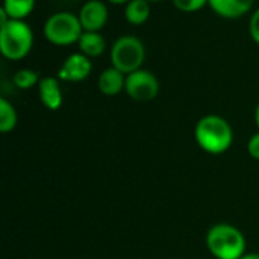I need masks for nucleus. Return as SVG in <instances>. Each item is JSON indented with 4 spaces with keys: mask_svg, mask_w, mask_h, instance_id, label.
Masks as SVG:
<instances>
[{
    "mask_svg": "<svg viewBox=\"0 0 259 259\" xmlns=\"http://www.w3.org/2000/svg\"><path fill=\"white\" fill-rule=\"evenodd\" d=\"M194 138L203 152L209 155H222L231 149L234 143V131L228 120L220 115L209 114L197 121Z\"/></svg>",
    "mask_w": 259,
    "mask_h": 259,
    "instance_id": "obj_1",
    "label": "nucleus"
},
{
    "mask_svg": "<svg viewBox=\"0 0 259 259\" xmlns=\"http://www.w3.org/2000/svg\"><path fill=\"white\" fill-rule=\"evenodd\" d=\"M205 241L211 255L217 259H240L246 253V238L243 232L229 223L211 226Z\"/></svg>",
    "mask_w": 259,
    "mask_h": 259,
    "instance_id": "obj_2",
    "label": "nucleus"
},
{
    "mask_svg": "<svg viewBox=\"0 0 259 259\" xmlns=\"http://www.w3.org/2000/svg\"><path fill=\"white\" fill-rule=\"evenodd\" d=\"M32 46L33 33L24 20H9L0 24V50L6 59H23L29 55Z\"/></svg>",
    "mask_w": 259,
    "mask_h": 259,
    "instance_id": "obj_3",
    "label": "nucleus"
},
{
    "mask_svg": "<svg viewBox=\"0 0 259 259\" xmlns=\"http://www.w3.org/2000/svg\"><path fill=\"white\" fill-rule=\"evenodd\" d=\"M42 32L49 42L55 46H70L79 42L83 27L79 17L70 12H58L47 18Z\"/></svg>",
    "mask_w": 259,
    "mask_h": 259,
    "instance_id": "obj_4",
    "label": "nucleus"
},
{
    "mask_svg": "<svg viewBox=\"0 0 259 259\" xmlns=\"http://www.w3.org/2000/svg\"><path fill=\"white\" fill-rule=\"evenodd\" d=\"M146 58L144 44L132 35L118 38L111 49L112 67L120 70L123 74H131L141 68Z\"/></svg>",
    "mask_w": 259,
    "mask_h": 259,
    "instance_id": "obj_5",
    "label": "nucleus"
},
{
    "mask_svg": "<svg viewBox=\"0 0 259 259\" xmlns=\"http://www.w3.org/2000/svg\"><path fill=\"white\" fill-rule=\"evenodd\" d=\"M124 91L137 102H150L159 93V82L153 73L140 68L126 76Z\"/></svg>",
    "mask_w": 259,
    "mask_h": 259,
    "instance_id": "obj_6",
    "label": "nucleus"
},
{
    "mask_svg": "<svg viewBox=\"0 0 259 259\" xmlns=\"http://www.w3.org/2000/svg\"><path fill=\"white\" fill-rule=\"evenodd\" d=\"M91 70H93V64L90 58L79 52L70 55L64 61V64L58 71V77L59 80H65V82H80L91 74Z\"/></svg>",
    "mask_w": 259,
    "mask_h": 259,
    "instance_id": "obj_7",
    "label": "nucleus"
},
{
    "mask_svg": "<svg viewBox=\"0 0 259 259\" xmlns=\"http://www.w3.org/2000/svg\"><path fill=\"white\" fill-rule=\"evenodd\" d=\"M79 20L83 32H99L108 21V8L100 0H88L79 12Z\"/></svg>",
    "mask_w": 259,
    "mask_h": 259,
    "instance_id": "obj_8",
    "label": "nucleus"
},
{
    "mask_svg": "<svg viewBox=\"0 0 259 259\" xmlns=\"http://www.w3.org/2000/svg\"><path fill=\"white\" fill-rule=\"evenodd\" d=\"M38 93H39L41 103L47 109L56 111V109L61 108V105H62V91H61V85H59V77L47 76V77L39 79Z\"/></svg>",
    "mask_w": 259,
    "mask_h": 259,
    "instance_id": "obj_9",
    "label": "nucleus"
},
{
    "mask_svg": "<svg viewBox=\"0 0 259 259\" xmlns=\"http://www.w3.org/2000/svg\"><path fill=\"white\" fill-rule=\"evenodd\" d=\"M255 0H209L208 5L223 18H240L253 8Z\"/></svg>",
    "mask_w": 259,
    "mask_h": 259,
    "instance_id": "obj_10",
    "label": "nucleus"
},
{
    "mask_svg": "<svg viewBox=\"0 0 259 259\" xmlns=\"http://www.w3.org/2000/svg\"><path fill=\"white\" fill-rule=\"evenodd\" d=\"M97 85H99V90L102 94L109 96V97L117 96L126 87V76L120 70L111 67V68H106L100 73Z\"/></svg>",
    "mask_w": 259,
    "mask_h": 259,
    "instance_id": "obj_11",
    "label": "nucleus"
},
{
    "mask_svg": "<svg viewBox=\"0 0 259 259\" xmlns=\"http://www.w3.org/2000/svg\"><path fill=\"white\" fill-rule=\"evenodd\" d=\"M77 44L80 53H83L88 58L100 56L106 49V41L99 32H83Z\"/></svg>",
    "mask_w": 259,
    "mask_h": 259,
    "instance_id": "obj_12",
    "label": "nucleus"
},
{
    "mask_svg": "<svg viewBox=\"0 0 259 259\" xmlns=\"http://www.w3.org/2000/svg\"><path fill=\"white\" fill-rule=\"evenodd\" d=\"M149 3L150 2H147V0H131L124 9L126 20L134 26L144 24L150 17V5Z\"/></svg>",
    "mask_w": 259,
    "mask_h": 259,
    "instance_id": "obj_13",
    "label": "nucleus"
},
{
    "mask_svg": "<svg viewBox=\"0 0 259 259\" xmlns=\"http://www.w3.org/2000/svg\"><path fill=\"white\" fill-rule=\"evenodd\" d=\"M35 8V0H3L2 9L8 14L11 20H24L32 14Z\"/></svg>",
    "mask_w": 259,
    "mask_h": 259,
    "instance_id": "obj_14",
    "label": "nucleus"
},
{
    "mask_svg": "<svg viewBox=\"0 0 259 259\" xmlns=\"http://www.w3.org/2000/svg\"><path fill=\"white\" fill-rule=\"evenodd\" d=\"M17 120L18 117L15 108L6 99H0V132L8 134L14 131L17 126Z\"/></svg>",
    "mask_w": 259,
    "mask_h": 259,
    "instance_id": "obj_15",
    "label": "nucleus"
},
{
    "mask_svg": "<svg viewBox=\"0 0 259 259\" xmlns=\"http://www.w3.org/2000/svg\"><path fill=\"white\" fill-rule=\"evenodd\" d=\"M12 82L20 90H30V88H33L35 85L39 83V76H38L36 71H33L30 68H23V70H18L14 74Z\"/></svg>",
    "mask_w": 259,
    "mask_h": 259,
    "instance_id": "obj_16",
    "label": "nucleus"
},
{
    "mask_svg": "<svg viewBox=\"0 0 259 259\" xmlns=\"http://www.w3.org/2000/svg\"><path fill=\"white\" fill-rule=\"evenodd\" d=\"M209 0H173L175 6L182 12H196L200 11Z\"/></svg>",
    "mask_w": 259,
    "mask_h": 259,
    "instance_id": "obj_17",
    "label": "nucleus"
},
{
    "mask_svg": "<svg viewBox=\"0 0 259 259\" xmlns=\"http://www.w3.org/2000/svg\"><path fill=\"white\" fill-rule=\"evenodd\" d=\"M249 32L252 39L259 46V8L252 14L250 23H249Z\"/></svg>",
    "mask_w": 259,
    "mask_h": 259,
    "instance_id": "obj_18",
    "label": "nucleus"
},
{
    "mask_svg": "<svg viewBox=\"0 0 259 259\" xmlns=\"http://www.w3.org/2000/svg\"><path fill=\"white\" fill-rule=\"evenodd\" d=\"M247 152L253 159L259 161V132L250 137V140L247 143Z\"/></svg>",
    "mask_w": 259,
    "mask_h": 259,
    "instance_id": "obj_19",
    "label": "nucleus"
},
{
    "mask_svg": "<svg viewBox=\"0 0 259 259\" xmlns=\"http://www.w3.org/2000/svg\"><path fill=\"white\" fill-rule=\"evenodd\" d=\"M240 259H259V253H244Z\"/></svg>",
    "mask_w": 259,
    "mask_h": 259,
    "instance_id": "obj_20",
    "label": "nucleus"
},
{
    "mask_svg": "<svg viewBox=\"0 0 259 259\" xmlns=\"http://www.w3.org/2000/svg\"><path fill=\"white\" fill-rule=\"evenodd\" d=\"M108 2H109V3H114V5H123V3L127 5L131 0H108Z\"/></svg>",
    "mask_w": 259,
    "mask_h": 259,
    "instance_id": "obj_21",
    "label": "nucleus"
},
{
    "mask_svg": "<svg viewBox=\"0 0 259 259\" xmlns=\"http://www.w3.org/2000/svg\"><path fill=\"white\" fill-rule=\"evenodd\" d=\"M255 121H256V126H258L259 129V103L258 106H256V111H255Z\"/></svg>",
    "mask_w": 259,
    "mask_h": 259,
    "instance_id": "obj_22",
    "label": "nucleus"
},
{
    "mask_svg": "<svg viewBox=\"0 0 259 259\" xmlns=\"http://www.w3.org/2000/svg\"><path fill=\"white\" fill-rule=\"evenodd\" d=\"M147 2H162V0H147Z\"/></svg>",
    "mask_w": 259,
    "mask_h": 259,
    "instance_id": "obj_23",
    "label": "nucleus"
}]
</instances>
